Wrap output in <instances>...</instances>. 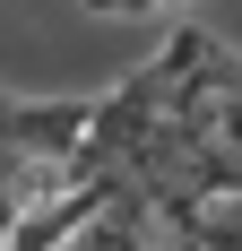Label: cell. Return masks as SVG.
<instances>
[{"instance_id":"cell-1","label":"cell","mask_w":242,"mask_h":251,"mask_svg":"<svg viewBox=\"0 0 242 251\" xmlns=\"http://www.w3.org/2000/svg\"><path fill=\"white\" fill-rule=\"evenodd\" d=\"M0 113H9V87H0Z\"/></svg>"}]
</instances>
